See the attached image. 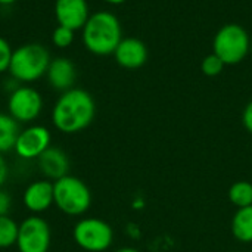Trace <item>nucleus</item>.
<instances>
[{"label": "nucleus", "instance_id": "21", "mask_svg": "<svg viewBox=\"0 0 252 252\" xmlns=\"http://www.w3.org/2000/svg\"><path fill=\"white\" fill-rule=\"evenodd\" d=\"M12 53H13V50H12L10 44L3 37H0V72H4L9 69Z\"/></svg>", "mask_w": 252, "mask_h": 252}, {"label": "nucleus", "instance_id": "25", "mask_svg": "<svg viewBox=\"0 0 252 252\" xmlns=\"http://www.w3.org/2000/svg\"><path fill=\"white\" fill-rule=\"evenodd\" d=\"M115 252H139L136 248H131V247H126V248H120Z\"/></svg>", "mask_w": 252, "mask_h": 252}, {"label": "nucleus", "instance_id": "4", "mask_svg": "<svg viewBox=\"0 0 252 252\" xmlns=\"http://www.w3.org/2000/svg\"><path fill=\"white\" fill-rule=\"evenodd\" d=\"M53 198L58 210L71 217L86 214L92 205L89 186L81 179L71 174L53 182Z\"/></svg>", "mask_w": 252, "mask_h": 252}, {"label": "nucleus", "instance_id": "29", "mask_svg": "<svg viewBox=\"0 0 252 252\" xmlns=\"http://www.w3.org/2000/svg\"><path fill=\"white\" fill-rule=\"evenodd\" d=\"M233 252H238V251H233Z\"/></svg>", "mask_w": 252, "mask_h": 252}, {"label": "nucleus", "instance_id": "8", "mask_svg": "<svg viewBox=\"0 0 252 252\" xmlns=\"http://www.w3.org/2000/svg\"><path fill=\"white\" fill-rule=\"evenodd\" d=\"M43 109L41 94L28 86H21L12 90L7 100L9 115L18 123L34 121Z\"/></svg>", "mask_w": 252, "mask_h": 252}, {"label": "nucleus", "instance_id": "26", "mask_svg": "<svg viewBox=\"0 0 252 252\" xmlns=\"http://www.w3.org/2000/svg\"><path fill=\"white\" fill-rule=\"evenodd\" d=\"M105 3H109V4H123L126 0H103Z\"/></svg>", "mask_w": 252, "mask_h": 252}, {"label": "nucleus", "instance_id": "6", "mask_svg": "<svg viewBox=\"0 0 252 252\" xmlns=\"http://www.w3.org/2000/svg\"><path fill=\"white\" fill-rule=\"evenodd\" d=\"M72 239L83 251L103 252L109 250L114 242V230L106 221L87 217L75 223Z\"/></svg>", "mask_w": 252, "mask_h": 252}, {"label": "nucleus", "instance_id": "24", "mask_svg": "<svg viewBox=\"0 0 252 252\" xmlns=\"http://www.w3.org/2000/svg\"><path fill=\"white\" fill-rule=\"evenodd\" d=\"M7 176H9V167H7V162H6L3 154H0V188L7 180Z\"/></svg>", "mask_w": 252, "mask_h": 252}, {"label": "nucleus", "instance_id": "13", "mask_svg": "<svg viewBox=\"0 0 252 252\" xmlns=\"http://www.w3.org/2000/svg\"><path fill=\"white\" fill-rule=\"evenodd\" d=\"M37 165L40 173L47 180H59L69 174V158L68 155L55 146H49L38 158Z\"/></svg>", "mask_w": 252, "mask_h": 252}, {"label": "nucleus", "instance_id": "27", "mask_svg": "<svg viewBox=\"0 0 252 252\" xmlns=\"http://www.w3.org/2000/svg\"><path fill=\"white\" fill-rule=\"evenodd\" d=\"M16 0H0V4H12L15 3Z\"/></svg>", "mask_w": 252, "mask_h": 252}, {"label": "nucleus", "instance_id": "23", "mask_svg": "<svg viewBox=\"0 0 252 252\" xmlns=\"http://www.w3.org/2000/svg\"><path fill=\"white\" fill-rule=\"evenodd\" d=\"M242 123H244V127L252 134V100L251 102H248V105H247L245 109H244Z\"/></svg>", "mask_w": 252, "mask_h": 252}, {"label": "nucleus", "instance_id": "10", "mask_svg": "<svg viewBox=\"0 0 252 252\" xmlns=\"http://www.w3.org/2000/svg\"><path fill=\"white\" fill-rule=\"evenodd\" d=\"M22 202L25 208L35 216L47 211L52 205H55L53 183L47 179L30 183L22 193Z\"/></svg>", "mask_w": 252, "mask_h": 252}, {"label": "nucleus", "instance_id": "2", "mask_svg": "<svg viewBox=\"0 0 252 252\" xmlns=\"http://www.w3.org/2000/svg\"><path fill=\"white\" fill-rule=\"evenodd\" d=\"M121 40V24L111 12L100 10L90 15L83 27V43L93 55L105 56L114 53Z\"/></svg>", "mask_w": 252, "mask_h": 252}, {"label": "nucleus", "instance_id": "11", "mask_svg": "<svg viewBox=\"0 0 252 252\" xmlns=\"http://www.w3.org/2000/svg\"><path fill=\"white\" fill-rule=\"evenodd\" d=\"M117 63L124 69H139L148 61L146 44L134 37H127L120 41L115 52L112 53Z\"/></svg>", "mask_w": 252, "mask_h": 252}, {"label": "nucleus", "instance_id": "9", "mask_svg": "<svg viewBox=\"0 0 252 252\" xmlns=\"http://www.w3.org/2000/svg\"><path fill=\"white\" fill-rule=\"evenodd\" d=\"M52 142L49 128L44 126H30L19 131L13 151L22 159H37Z\"/></svg>", "mask_w": 252, "mask_h": 252}, {"label": "nucleus", "instance_id": "3", "mask_svg": "<svg viewBox=\"0 0 252 252\" xmlns=\"http://www.w3.org/2000/svg\"><path fill=\"white\" fill-rule=\"evenodd\" d=\"M49 63L50 56L43 44L27 43L13 50L7 71L15 80L22 83H31L47 72Z\"/></svg>", "mask_w": 252, "mask_h": 252}, {"label": "nucleus", "instance_id": "7", "mask_svg": "<svg viewBox=\"0 0 252 252\" xmlns=\"http://www.w3.org/2000/svg\"><path fill=\"white\" fill-rule=\"evenodd\" d=\"M52 244V230L49 223L40 216H30L18 227V252H49Z\"/></svg>", "mask_w": 252, "mask_h": 252}, {"label": "nucleus", "instance_id": "19", "mask_svg": "<svg viewBox=\"0 0 252 252\" xmlns=\"http://www.w3.org/2000/svg\"><path fill=\"white\" fill-rule=\"evenodd\" d=\"M224 66H226V63L217 55H214V53H210L201 62V71L207 77H217V75H220L223 72Z\"/></svg>", "mask_w": 252, "mask_h": 252}, {"label": "nucleus", "instance_id": "15", "mask_svg": "<svg viewBox=\"0 0 252 252\" xmlns=\"http://www.w3.org/2000/svg\"><path fill=\"white\" fill-rule=\"evenodd\" d=\"M232 235L241 244H252V205L236 210L232 219Z\"/></svg>", "mask_w": 252, "mask_h": 252}, {"label": "nucleus", "instance_id": "14", "mask_svg": "<svg viewBox=\"0 0 252 252\" xmlns=\"http://www.w3.org/2000/svg\"><path fill=\"white\" fill-rule=\"evenodd\" d=\"M46 74H47L49 84L55 90H61V92H66L72 89V84L75 81V66L66 58H56L50 61Z\"/></svg>", "mask_w": 252, "mask_h": 252}, {"label": "nucleus", "instance_id": "28", "mask_svg": "<svg viewBox=\"0 0 252 252\" xmlns=\"http://www.w3.org/2000/svg\"><path fill=\"white\" fill-rule=\"evenodd\" d=\"M251 53H252V40H251Z\"/></svg>", "mask_w": 252, "mask_h": 252}, {"label": "nucleus", "instance_id": "22", "mask_svg": "<svg viewBox=\"0 0 252 252\" xmlns=\"http://www.w3.org/2000/svg\"><path fill=\"white\" fill-rule=\"evenodd\" d=\"M12 210V198L10 195L0 188V216H9Z\"/></svg>", "mask_w": 252, "mask_h": 252}, {"label": "nucleus", "instance_id": "12", "mask_svg": "<svg viewBox=\"0 0 252 252\" xmlns=\"http://www.w3.org/2000/svg\"><path fill=\"white\" fill-rule=\"evenodd\" d=\"M55 15L59 25L68 27L74 31L80 28L83 30L90 16L89 4L86 0H56Z\"/></svg>", "mask_w": 252, "mask_h": 252}, {"label": "nucleus", "instance_id": "5", "mask_svg": "<svg viewBox=\"0 0 252 252\" xmlns=\"http://www.w3.org/2000/svg\"><path fill=\"white\" fill-rule=\"evenodd\" d=\"M251 52V37L239 24H226L214 35L213 53L226 65L242 62Z\"/></svg>", "mask_w": 252, "mask_h": 252}, {"label": "nucleus", "instance_id": "20", "mask_svg": "<svg viewBox=\"0 0 252 252\" xmlns=\"http://www.w3.org/2000/svg\"><path fill=\"white\" fill-rule=\"evenodd\" d=\"M74 41V30L63 27V25H58L53 32H52V43L59 47V49H66L72 44Z\"/></svg>", "mask_w": 252, "mask_h": 252}, {"label": "nucleus", "instance_id": "17", "mask_svg": "<svg viewBox=\"0 0 252 252\" xmlns=\"http://www.w3.org/2000/svg\"><path fill=\"white\" fill-rule=\"evenodd\" d=\"M229 201L236 208H245L252 205V183L242 180L236 182L229 189Z\"/></svg>", "mask_w": 252, "mask_h": 252}, {"label": "nucleus", "instance_id": "16", "mask_svg": "<svg viewBox=\"0 0 252 252\" xmlns=\"http://www.w3.org/2000/svg\"><path fill=\"white\" fill-rule=\"evenodd\" d=\"M19 123L15 121L9 114L0 112V154L13 151L16 137L19 134Z\"/></svg>", "mask_w": 252, "mask_h": 252}, {"label": "nucleus", "instance_id": "1", "mask_svg": "<svg viewBox=\"0 0 252 252\" xmlns=\"http://www.w3.org/2000/svg\"><path fill=\"white\" fill-rule=\"evenodd\" d=\"M96 105L92 94L83 89L63 92L52 109V123L63 134H74L87 128L94 118Z\"/></svg>", "mask_w": 252, "mask_h": 252}, {"label": "nucleus", "instance_id": "18", "mask_svg": "<svg viewBox=\"0 0 252 252\" xmlns=\"http://www.w3.org/2000/svg\"><path fill=\"white\" fill-rule=\"evenodd\" d=\"M19 224L9 216H0V250H7L16 245Z\"/></svg>", "mask_w": 252, "mask_h": 252}]
</instances>
